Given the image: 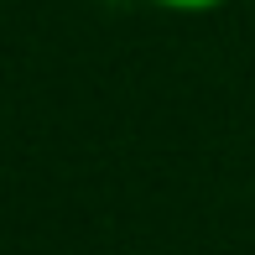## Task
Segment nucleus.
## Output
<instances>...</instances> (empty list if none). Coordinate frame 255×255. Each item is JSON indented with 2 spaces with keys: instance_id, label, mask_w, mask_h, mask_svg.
<instances>
[{
  "instance_id": "f257e3e1",
  "label": "nucleus",
  "mask_w": 255,
  "mask_h": 255,
  "mask_svg": "<svg viewBox=\"0 0 255 255\" xmlns=\"http://www.w3.org/2000/svg\"><path fill=\"white\" fill-rule=\"evenodd\" d=\"M146 5L167 10V16H214V10H224L229 0H146Z\"/></svg>"
}]
</instances>
